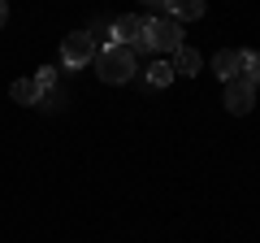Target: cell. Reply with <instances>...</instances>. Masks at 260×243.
Wrapping results in <instances>:
<instances>
[{
  "label": "cell",
  "instance_id": "obj_1",
  "mask_svg": "<svg viewBox=\"0 0 260 243\" xmlns=\"http://www.w3.org/2000/svg\"><path fill=\"white\" fill-rule=\"evenodd\" d=\"M95 74H100V83H130L135 78V52L121 44H104L95 52Z\"/></svg>",
  "mask_w": 260,
  "mask_h": 243
},
{
  "label": "cell",
  "instance_id": "obj_2",
  "mask_svg": "<svg viewBox=\"0 0 260 243\" xmlns=\"http://www.w3.org/2000/svg\"><path fill=\"white\" fill-rule=\"evenodd\" d=\"M143 39L152 52H178L182 48V26L174 18H143Z\"/></svg>",
  "mask_w": 260,
  "mask_h": 243
},
{
  "label": "cell",
  "instance_id": "obj_3",
  "mask_svg": "<svg viewBox=\"0 0 260 243\" xmlns=\"http://www.w3.org/2000/svg\"><path fill=\"white\" fill-rule=\"evenodd\" d=\"M95 35L91 31H70V35L61 39V61H65V70H78V66H87V61H95Z\"/></svg>",
  "mask_w": 260,
  "mask_h": 243
},
{
  "label": "cell",
  "instance_id": "obj_4",
  "mask_svg": "<svg viewBox=\"0 0 260 243\" xmlns=\"http://www.w3.org/2000/svg\"><path fill=\"white\" fill-rule=\"evenodd\" d=\"M243 66H247V52L243 48H221V52L213 56V70L221 83H234V78H243Z\"/></svg>",
  "mask_w": 260,
  "mask_h": 243
},
{
  "label": "cell",
  "instance_id": "obj_5",
  "mask_svg": "<svg viewBox=\"0 0 260 243\" xmlns=\"http://www.w3.org/2000/svg\"><path fill=\"white\" fill-rule=\"evenodd\" d=\"M251 104H256V87H251L247 78H234V83H225V109H230L234 117L251 113Z\"/></svg>",
  "mask_w": 260,
  "mask_h": 243
},
{
  "label": "cell",
  "instance_id": "obj_6",
  "mask_svg": "<svg viewBox=\"0 0 260 243\" xmlns=\"http://www.w3.org/2000/svg\"><path fill=\"white\" fill-rule=\"evenodd\" d=\"M143 39V13H126V18L113 22V39L109 44H121V48H135Z\"/></svg>",
  "mask_w": 260,
  "mask_h": 243
},
{
  "label": "cell",
  "instance_id": "obj_7",
  "mask_svg": "<svg viewBox=\"0 0 260 243\" xmlns=\"http://www.w3.org/2000/svg\"><path fill=\"white\" fill-rule=\"evenodd\" d=\"M200 66H204V56H200V52H195V48H178V52H174V78L178 74H182V78H191V74H200Z\"/></svg>",
  "mask_w": 260,
  "mask_h": 243
},
{
  "label": "cell",
  "instance_id": "obj_8",
  "mask_svg": "<svg viewBox=\"0 0 260 243\" xmlns=\"http://www.w3.org/2000/svg\"><path fill=\"white\" fill-rule=\"evenodd\" d=\"M169 5V18L182 26V22H195V18H204V0H165Z\"/></svg>",
  "mask_w": 260,
  "mask_h": 243
},
{
  "label": "cell",
  "instance_id": "obj_9",
  "mask_svg": "<svg viewBox=\"0 0 260 243\" xmlns=\"http://www.w3.org/2000/svg\"><path fill=\"white\" fill-rule=\"evenodd\" d=\"M174 83V66L169 61H152L148 66V87H169Z\"/></svg>",
  "mask_w": 260,
  "mask_h": 243
},
{
  "label": "cell",
  "instance_id": "obj_10",
  "mask_svg": "<svg viewBox=\"0 0 260 243\" xmlns=\"http://www.w3.org/2000/svg\"><path fill=\"white\" fill-rule=\"evenodd\" d=\"M13 100H18V104H39L35 78H18V83H13Z\"/></svg>",
  "mask_w": 260,
  "mask_h": 243
},
{
  "label": "cell",
  "instance_id": "obj_11",
  "mask_svg": "<svg viewBox=\"0 0 260 243\" xmlns=\"http://www.w3.org/2000/svg\"><path fill=\"white\" fill-rule=\"evenodd\" d=\"M35 87H39V96H44V92H56V70L44 66V70L35 74Z\"/></svg>",
  "mask_w": 260,
  "mask_h": 243
},
{
  "label": "cell",
  "instance_id": "obj_12",
  "mask_svg": "<svg viewBox=\"0 0 260 243\" xmlns=\"http://www.w3.org/2000/svg\"><path fill=\"white\" fill-rule=\"evenodd\" d=\"M243 78L251 87H260V52H247V66H243Z\"/></svg>",
  "mask_w": 260,
  "mask_h": 243
},
{
  "label": "cell",
  "instance_id": "obj_13",
  "mask_svg": "<svg viewBox=\"0 0 260 243\" xmlns=\"http://www.w3.org/2000/svg\"><path fill=\"white\" fill-rule=\"evenodd\" d=\"M61 104H65V92H61V87H56V92H44V96H39V109H61Z\"/></svg>",
  "mask_w": 260,
  "mask_h": 243
},
{
  "label": "cell",
  "instance_id": "obj_14",
  "mask_svg": "<svg viewBox=\"0 0 260 243\" xmlns=\"http://www.w3.org/2000/svg\"><path fill=\"white\" fill-rule=\"evenodd\" d=\"M5 22H9V5H5V0H0V26H5Z\"/></svg>",
  "mask_w": 260,
  "mask_h": 243
}]
</instances>
